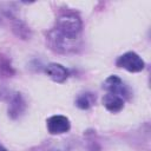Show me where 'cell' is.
I'll return each instance as SVG.
<instances>
[{
  "instance_id": "cell-6",
  "label": "cell",
  "mask_w": 151,
  "mask_h": 151,
  "mask_svg": "<svg viewBox=\"0 0 151 151\" xmlns=\"http://www.w3.org/2000/svg\"><path fill=\"white\" fill-rule=\"evenodd\" d=\"M101 101H103V105L106 107V110H109L110 112H119L124 107V99L113 93L107 92L103 97Z\"/></svg>"
},
{
  "instance_id": "cell-7",
  "label": "cell",
  "mask_w": 151,
  "mask_h": 151,
  "mask_svg": "<svg viewBox=\"0 0 151 151\" xmlns=\"http://www.w3.org/2000/svg\"><path fill=\"white\" fill-rule=\"evenodd\" d=\"M24 110H25V101H24L22 97L19 93H17L11 100V104L8 107V113L12 118H17L24 112Z\"/></svg>"
},
{
  "instance_id": "cell-5",
  "label": "cell",
  "mask_w": 151,
  "mask_h": 151,
  "mask_svg": "<svg viewBox=\"0 0 151 151\" xmlns=\"http://www.w3.org/2000/svg\"><path fill=\"white\" fill-rule=\"evenodd\" d=\"M46 74L55 83H64L68 78V71L66 67H64L60 64L51 63L45 68Z\"/></svg>"
},
{
  "instance_id": "cell-9",
  "label": "cell",
  "mask_w": 151,
  "mask_h": 151,
  "mask_svg": "<svg viewBox=\"0 0 151 151\" xmlns=\"http://www.w3.org/2000/svg\"><path fill=\"white\" fill-rule=\"evenodd\" d=\"M0 151H7V150H6V149H5V147H4V146L0 144Z\"/></svg>"
},
{
  "instance_id": "cell-2",
  "label": "cell",
  "mask_w": 151,
  "mask_h": 151,
  "mask_svg": "<svg viewBox=\"0 0 151 151\" xmlns=\"http://www.w3.org/2000/svg\"><path fill=\"white\" fill-rule=\"evenodd\" d=\"M118 67H122L129 72H140L145 67L144 60L136 53V52H126L122 54L117 61Z\"/></svg>"
},
{
  "instance_id": "cell-3",
  "label": "cell",
  "mask_w": 151,
  "mask_h": 151,
  "mask_svg": "<svg viewBox=\"0 0 151 151\" xmlns=\"http://www.w3.org/2000/svg\"><path fill=\"white\" fill-rule=\"evenodd\" d=\"M47 130L51 134H61L70 130L71 124L67 117L61 114L52 116L47 119Z\"/></svg>"
},
{
  "instance_id": "cell-4",
  "label": "cell",
  "mask_w": 151,
  "mask_h": 151,
  "mask_svg": "<svg viewBox=\"0 0 151 151\" xmlns=\"http://www.w3.org/2000/svg\"><path fill=\"white\" fill-rule=\"evenodd\" d=\"M103 87L105 90H107L109 93H113V94H117L119 97H122L123 99L124 98H127L130 96V92L127 90V87L124 85L123 80L117 77V76H110L105 81H104V85Z\"/></svg>"
},
{
  "instance_id": "cell-8",
  "label": "cell",
  "mask_w": 151,
  "mask_h": 151,
  "mask_svg": "<svg viewBox=\"0 0 151 151\" xmlns=\"http://www.w3.org/2000/svg\"><path fill=\"white\" fill-rule=\"evenodd\" d=\"M94 101H96V96L93 93L86 92L78 96V98L76 99V105L81 110H87L94 104Z\"/></svg>"
},
{
  "instance_id": "cell-1",
  "label": "cell",
  "mask_w": 151,
  "mask_h": 151,
  "mask_svg": "<svg viewBox=\"0 0 151 151\" xmlns=\"http://www.w3.org/2000/svg\"><path fill=\"white\" fill-rule=\"evenodd\" d=\"M81 27L80 18L73 13L64 14L57 21V32L66 39H76L81 32Z\"/></svg>"
}]
</instances>
